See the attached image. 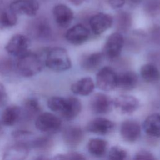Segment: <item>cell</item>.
<instances>
[{
	"label": "cell",
	"mask_w": 160,
	"mask_h": 160,
	"mask_svg": "<svg viewBox=\"0 0 160 160\" xmlns=\"http://www.w3.org/2000/svg\"><path fill=\"white\" fill-rule=\"evenodd\" d=\"M48 106L51 111L59 114L67 120L76 118L82 108L81 103L78 98L74 97L64 98L59 96L51 97L48 101Z\"/></svg>",
	"instance_id": "1"
},
{
	"label": "cell",
	"mask_w": 160,
	"mask_h": 160,
	"mask_svg": "<svg viewBox=\"0 0 160 160\" xmlns=\"http://www.w3.org/2000/svg\"><path fill=\"white\" fill-rule=\"evenodd\" d=\"M44 66V58L30 51L18 57L15 63L18 73L25 78L32 77L39 73Z\"/></svg>",
	"instance_id": "2"
},
{
	"label": "cell",
	"mask_w": 160,
	"mask_h": 160,
	"mask_svg": "<svg viewBox=\"0 0 160 160\" xmlns=\"http://www.w3.org/2000/svg\"><path fill=\"white\" fill-rule=\"evenodd\" d=\"M44 65L49 69L62 72L71 67V61L67 51L61 47H54L47 49L44 57Z\"/></svg>",
	"instance_id": "3"
},
{
	"label": "cell",
	"mask_w": 160,
	"mask_h": 160,
	"mask_svg": "<svg viewBox=\"0 0 160 160\" xmlns=\"http://www.w3.org/2000/svg\"><path fill=\"white\" fill-rule=\"evenodd\" d=\"M118 74L109 66L102 68L96 74V86L103 91H111L117 88Z\"/></svg>",
	"instance_id": "4"
},
{
	"label": "cell",
	"mask_w": 160,
	"mask_h": 160,
	"mask_svg": "<svg viewBox=\"0 0 160 160\" xmlns=\"http://www.w3.org/2000/svg\"><path fill=\"white\" fill-rule=\"evenodd\" d=\"M124 44V39L120 32L110 34L104 46L102 54L109 59H115L120 55Z\"/></svg>",
	"instance_id": "5"
},
{
	"label": "cell",
	"mask_w": 160,
	"mask_h": 160,
	"mask_svg": "<svg viewBox=\"0 0 160 160\" xmlns=\"http://www.w3.org/2000/svg\"><path fill=\"white\" fill-rule=\"evenodd\" d=\"M61 124V120L57 116L48 112L40 114L35 122L36 128L46 133L57 132L60 129Z\"/></svg>",
	"instance_id": "6"
},
{
	"label": "cell",
	"mask_w": 160,
	"mask_h": 160,
	"mask_svg": "<svg viewBox=\"0 0 160 160\" xmlns=\"http://www.w3.org/2000/svg\"><path fill=\"white\" fill-rule=\"evenodd\" d=\"M29 45L30 40L28 36L16 34L8 42L5 46V49L9 54L18 58L29 51Z\"/></svg>",
	"instance_id": "7"
},
{
	"label": "cell",
	"mask_w": 160,
	"mask_h": 160,
	"mask_svg": "<svg viewBox=\"0 0 160 160\" xmlns=\"http://www.w3.org/2000/svg\"><path fill=\"white\" fill-rule=\"evenodd\" d=\"M138 99L133 96L122 94L113 100V106L118 112L123 114L134 112L139 108Z\"/></svg>",
	"instance_id": "8"
},
{
	"label": "cell",
	"mask_w": 160,
	"mask_h": 160,
	"mask_svg": "<svg viewBox=\"0 0 160 160\" xmlns=\"http://www.w3.org/2000/svg\"><path fill=\"white\" fill-rule=\"evenodd\" d=\"M39 4L37 0H16L9 6V9L16 14L34 16L39 10Z\"/></svg>",
	"instance_id": "9"
},
{
	"label": "cell",
	"mask_w": 160,
	"mask_h": 160,
	"mask_svg": "<svg viewBox=\"0 0 160 160\" xmlns=\"http://www.w3.org/2000/svg\"><path fill=\"white\" fill-rule=\"evenodd\" d=\"M91 110L96 114H106L111 111L113 107V99L104 93L94 94L90 100Z\"/></svg>",
	"instance_id": "10"
},
{
	"label": "cell",
	"mask_w": 160,
	"mask_h": 160,
	"mask_svg": "<svg viewBox=\"0 0 160 160\" xmlns=\"http://www.w3.org/2000/svg\"><path fill=\"white\" fill-rule=\"evenodd\" d=\"M113 22L112 17L108 14L99 12L93 15L89 19V26L92 32L99 35L111 28Z\"/></svg>",
	"instance_id": "11"
},
{
	"label": "cell",
	"mask_w": 160,
	"mask_h": 160,
	"mask_svg": "<svg viewBox=\"0 0 160 160\" xmlns=\"http://www.w3.org/2000/svg\"><path fill=\"white\" fill-rule=\"evenodd\" d=\"M89 35L88 29L85 26L79 24L67 30L65 38L72 44L81 45L88 40Z\"/></svg>",
	"instance_id": "12"
},
{
	"label": "cell",
	"mask_w": 160,
	"mask_h": 160,
	"mask_svg": "<svg viewBox=\"0 0 160 160\" xmlns=\"http://www.w3.org/2000/svg\"><path fill=\"white\" fill-rule=\"evenodd\" d=\"M30 33L35 38L40 40L49 39L52 35L51 26L46 19L38 18L34 20L29 26Z\"/></svg>",
	"instance_id": "13"
},
{
	"label": "cell",
	"mask_w": 160,
	"mask_h": 160,
	"mask_svg": "<svg viewBox=\"0 0 160 160\" xmlns=\"http://www.w3.org/2000/svg\"><path fill=\"white\" fill-rule=\"evenodd\" d=\"M52 14L56 24L62 28L68 27L74 18L71 9L63 4L56 5L53 8Z\"/></svg>",
	"instance_id": "14"
},
{
	"label": "cell",
	"mask_w": 160,
	"mask_h": 160,
	"mask_svg": "<svg viewBox=\"0 0 160 160\" xmlns=\"http://www.w3.org/2000/svg\"><path fill=\"white\" fill-rule=\"evenodd\" d=\"M120 132L122 139L126 141L134 142L140 136L141 128L138 122L134 120H126L122 123Z\"/></svg>",
	"instance_id": "15"
},
{
	"label": "cell",
	"mask_w": 160,
	"mask_h": 160,
	"mask_svg": "<svg viewBox=\"0 0 160 160\" xmlns=\"http://www.w3.org/2000/svg\"><path fill=\"white\" fill-rule=\"evenodd\" d=\"M114 126V123L110 120L104 118H97L88 122L86 129L90 132L106 134L113 130Z\"/></svg>",
	"instance_id": "16"
},
{
	"label": "cell",
	"mask_w": 160,
	"mask_h": 160,
	"mask_svg": "<svg viewBox=\"0 0 160 160\" xmlns=\"http://www.w3.org/2000/svg\"><path fill=\"white\" fill-rule=\"evenodd\" d=\"M138 78L136 72L128 71L118 74L117 88L122 91H130L137 85Z\"/></svg>",
	"instance_id": "17"
},
{
	"label": "cell",
	"mask_w": 160,
	"mask_h": 160,
	"mask_svg": "<svg viewBox=\"0 0 160 160\" xmlns=\"http://www.w3.org/2000/svg\"><path fill=\"white\" fill-rule=\"evenodd\" d=\"M95 85L90 77H84L74 82L71 86V91L77 95L88 96L94 89Z\"/></svg>",
	"instance_id": "18"
},
{
	"label": "cell",
	"mask_w": 160,
	"mask_h": 160,
	"mask_svg": "<svg viewBox=\"0 0 160 160\" xmlns=\"http://www.w3.org/2000/svg\"><path fill=\"white\" fill-rule=\"evenodd\" d=\"M104 55L102 52H95L84 55L81 59V67L88 71L96 70L101 64Z\"/></svg>",
	"instance_id": "19"
},
{
	"label": "cell",
	"mask_w": 160,
	"mask_h": 160,
	"mask_svg": "<svg viewBox=\"0 0 160 160\" xmlns=\"http://www.w3.org/2000/svg\"><path fill=\"white\" fill-rule=\"evenodd\" d=\"M29 152V147L18 142L11 146L5 152L3 160H24Z\"/></svg>",
	"instance_id": "20"
},
{
	"label": "cell",
	"mask_w": 160,
	"mask_h": 160,
	"mask_svg": "<svg viewBox=\"0 0 160 160\" xmlns=\"http://www.w3.org/2000/svg\"><path fill=\"white\" fill-rule=\"evenodd\" d=\"M145 132L152 137H160V114L154 113L148 116L143 122Z\"/></svg>",
	"instance_id": "21"
},
{
	"label": "cell",
	"mask_w": 160,
	"mask_h": 160,
	"mask_svg": "<svg viewBox=\"0 0 160 160\" xmlns=\"http://www.w3.org/2000/svg\"><path fill=\"white\" fill-rule=\"evenodd\" d=\"M63 138L66 143L71 146L78 145L83 138V132L80 128L70 126L63 132Z\"/></svg>",
	"instance_id": "22"
},
{
	"label": "cell",
	"mask_w": 160,
	"mask_h": 160,
	"mask_svg": "<svg viewBox=\"0 0 160 160\" xmlns=\"http://www.w3.org/2000/svg\"><path fill=\"white\" fill-rule=\"evenodd\" d=\"M21 114V109L18 106H8L3 111L2 122L5 126H12L19 119Z\"/></svg>",
	"instance_id": "23"
},
{
	"label": "cell",
	"mask_w": 160,
	"mask_h": 160,
	"mask_svg": "<svg viewBox=\"0 0 160 160\" xmlns=\"http://www.w3.org/2000/svg\"><path fill=\"white\" fill-rule=\"evenodd\" d=\"M141 78L147 82H156L160 81V72L152 64H145L140 69Z\"/></svg>",
	"instance_id": "24"
},
{
	"label": "cell",
	"mask_w": 160,
	"mask_h": 160,
	"mask_svg": "<svg viewBox=\"0 0 160 160\" xmlns=\"http://www.w3.org/2000/svg\"><path fill=\"white\" fill-rule=\"evenodd\" d=\"M108 142L104 139L93 138L89 141L87 148L91 154L96 157H101L105 154Z\"/></svg>",
	"instance_id": "25"
},
{
	"label": "cell",
	"mask_w": 160,
	"mask_h": 160,
	"mask_svg": "<svg viewBox=\"0 0 160 160\" xmlns=\"http://www.w3.org/2000/svg\"><path fill=\"white\" fill-rule=\"evenodd\" d=\"M18 21L17 14L9 8L0 11V28L6 29L14 26Z\"/></svg>",
	"instance_id": "26"
},
{
	"label": "cell",
	"mask_w": 160,
	"mask_h": 160,
	"mask_svg": "<svg viewBox=\"0 0 160 160\" xmlns=\"http://www.w3.org/2000/svg\"><path fill=\"white\" fill-rule=\"evenodd\" d=\"M116 22L119 32H127L132 25L131 15L126 11H119L116 15Z\"/></svg>",
	"instance_id": "27"
},
{
	"label": "cell",
	"mask_w": 160,
	"mask_h": 160,
	"mask_svg": "<svg viewBox=\"0 0 160 160\" xmlns=\"http://www.w3.org/2000/svg\"><path fill=\"white\" fill-rule=\"evenodd\" d=\"M12 136L15 139L19 141L18 142H21L29 146H32L34 141L36 138H34V134L28 131L25 130H18L14 131L12 133Z\"/></svg>",
	"instance_id": "28"
},
{
	"label": "cell",
	"mask_w": 160,
	"mask_h": 160,
	"mask_svg": "<svg viewBox=\"0 0 160 160\" xmlns=\"http://www.w3.org/2000/svg\"><path fill=\"white\" fill-rule=\"evenodd\" d=\"M41 111V107L37 99L30 98L27 99L24 105V111L28 118H32L38 114Z\"/></svg>",
	"instance_id": "29"
},
{
	"label": "cell",
	"mask_w": 160,
	"mask_h": 160,
	"mask_svg": "<svg viewBox=\"0 0 160 160\" xmlns=\"http://www.w3.org/2000/svg\"><path fill=\"white\" fill-rule=\"evenodd\" d=\"M143 9L149 17L154 18L160 15V0H146Z\"/></svg>",
	"instance_id": "30"
},
{
	"label": "cell",
	"mask_w": 160,
	"mask_h": 160,
	"mask_svg": "<svg viewBox=\"0 0 160 160\" xmlns=\"http://www.w3.org/2000/svg\"><path fill=\"white\" fill-rule=\"evenodd\" d=\"M126 156V150L118 146L112 147L108 153L109 160H125Z\"/></svg>",
	"instance_id": "31"
},
{
	"label": "cell",
	"mask_w": 160,
	"mask_h": 160,
	"mask_svg": "<svg viewBox=\"0 0 160 160\" xmlns=\"http://www.w3.org/2000/svg\"><path fill=\"white\" fill-rule=\"evenodd\" d=\"M54 160H86V158L81 154L76 152L68 154H60L54 158Z\"/></svg>",
	"instance_id": "32"
},
{
	"label": "cell",
	"mask_w": 160,
	"mask_h": 160,
	"mask_svg": "<svg viewBox=\"0 0 160 160\" xmlns=\"http://www.w3.org/2000/svg\"><path fill=\"white\" fill-rule=\"evenodd\" d=\"M149 37L153 43L160 45V25H154L150 29Z\"/></svg>",
	"instance_id": "33"
},
{
	"label": "cell",
	"mask_w": 160,
	"mask_h": 160,
	"mask_svg": "<svg viewBox=\"0 0 160 160\" xmlns=\"http://www.w3.org/2000/svg\"><path fill=\"white\" fill-rule=\"evenodd\" d=\"M134 160H157L154 155L149 151L142 150L138 152L134 158Z\"/></svg>",
	"instance_id": "34"
},
{
	"label": "cell",
	"mask_w": 160,
	"mask_h": 160,
	"mask_svg": "<svg viewBox=\"0 0 160 160\" xmlns=\"http://www.w3.org/2000/svg\"><path fill=\"white\" fill-rule=\"evenodd\" d=\"M8 100V94L4 86L0 82V107L4 106Z\"/></svg>",
	"instance_id": "35"
},
{
	"label": "cell",
	"mask_w": 160,
	"mask_h": 160,
	"mask_svg": "<svg viewBox=\"0 0 160 160\" xmlns=\"http://www.w3.org/2000/svg\"><path fill=\"white\" fill-rule=\"evenodd\" d=\"M107 4L113 9L122 7L125 4L124 0H106Z\"/></svg>",
	"instance_id": "36"
},
{
	"label": "cell",
	"mask_w": 160,
	"mask_h": 160,
	"mask_svg": "<svg viewBox=\"0 0 160 160\" xmlns=\"http://www.w3.org/2000/svg\"><path fill=\"white\" fill-rule=\"evenodd\" d=\"M141 0H124L125 4L131 6H135L140 3Z\"/></svg>",
	"instance_id": "37"
},
{
	"label": "cell",
	"mask_w": 160,
	"mask_h": 160,
	"mask_svg": "<svg viewBox=\"0 0 160 160\" xmlns=\"http://www.w3.org/2000/svg\"><path fill=\"white\" fill-rule=\"evenodd\" d=\"M85 0H69V1L75 6H79L83 3Z\"/></svg>",
	"instance_id": "38"
},
{
	"label": "cell",
	"mask_w": 160,
	"mask_h": 160,
	"mask_svg": "<svg viewBox=\"0 0 160 160\" xmlns=\"http://www.w3.org/2000/svg\"><path fill=\"white\" fill-rule=\"evenodd\" d=\"M35 160H50L49 158L45 157V156H39Z\"/></svg>",
	"instance_id": "39"
},
{
	"label": "cell",
	"mask_w": 160,
	"mask_h": 160,
	"mask_svg": "<svg viewBox=\"0 0 160 160\" xmlns=\"http://www.w3.org/2000/svg\"><path fill=\"white\" fill-rule=\"evenodd\" d=\"M2 5H3V1H2V0H0V10L1 9V8L2 7Z\"/></svg>",
	"instance_id": "40"
}]
</instances>
